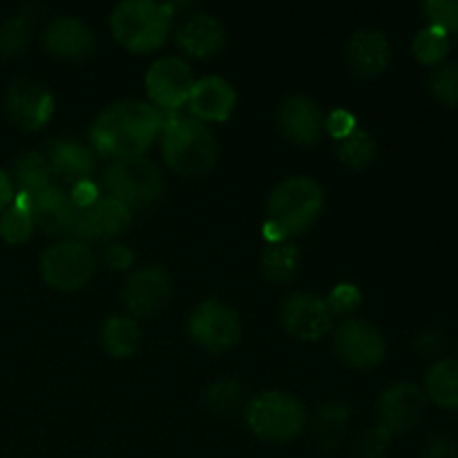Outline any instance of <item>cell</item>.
<instances>
[{"instance_id": "6da1fadb", "label": "cell", "mask_w": 458, "mask_h": 458, "mask_svg": "<svg viewBox=\"0 0 458 458\" xmlns=\"http://www.w3.org/2000/svg\"><path fill=\"white\" fill-rule=\"evenodd\" d=\"M164 114L143 101H121L106 107L89 128L94 150L110 159H137L164 130Z\"/></svg>"}, {"instance_id": "7a4b0ae2", "label": "cell", "mask_w": 458, "mask_h": 458, "mask_svg": "<svg viewBox=\"0 0 458 458\" xmlns=\"http://www.w3.org/2000/svg\"><path fill=\"white\" fill-rule=\"evenodd\" d=\"M325 208V192L311 177H291L277 183L267 204L262 233L271 244L302 235L313 226Z\"/></svg>"}, {"instance_id": "3957f363", "label": "cell", "mask_w": 458, "mask_h": 458, "mask_svg": "<svg viewBox=\"0 0 458 458\" xmlns=\"http://www.w3.org/2000/svg\"><path fill=\"white\" fill-rule=\"evenodd\" d=\"M161 155L168 168L177 174L201 177L217 164V137L195 116H170L161 130Z\"/></svg>"}, {"instance_id": "277c9868", "label": "cell", "mask_w": 458, "mask_h": 458, "mask_svg": "<svg viewBox=\"0 0 458 458\" xmlns=\"http://www.w3.org/2000/svg\"><path fill=\"white\" fill-rule=\"evenodd\" d=\"M173 13L174 4L170 3L125 0L116 4L110 16L112 36L130 52H155L168 40Z\"/></svg>"}, {"instance_id": "5b68a950", "label": "cell", "mask_w": 458, "mask_h": 458, "mask_svg": "<svg viewBox=\"0 0 458 458\" xmlns=\"http://www.w3.org/2000/svg\"><path fill=\"white\" fill-rule=\"evenodd\" d=\"M246 423L264 443H291L309 423L307 410L298 398L284 392L258 394L246 405Z\"/></svg>"}, {"instance_id": "8992f818", "label": "cell", "mask_w": 458, "mask_h": 458, "mask_svg": "<svg viewBox=\"0 0 458 458\" xmlns=\"http://www.w3.org/2000/svg\"><path fill=\"white\" fill-rule=\"evenodd\" d=\"M103 188L130 210L148 208L164 192V174L146 157L112 161L103 173Z\"/></svg>"}, {"instance_id": "52a82bcc", "label": "cell", "mask_w": 458, "mask_h": 458, "mask_svg": "<svg viewBox=\"0 0 458 458\" xmlns=\"http://www.w3.org/2000/svg\"><path fill=\"white\" fill-rule=\"evenodd\" d=\"M97 258L85 242L63 240L49 246L40 258V276L56 291H79L89 282Z\"/></svg>"}, {"instance_id": "ba28073f", "label": "cell", "mask_w": 458, "mask_h": 458, "mask_svg": "<svg viewBox=\"0 0 458 458\" xmlns=\"http://www.w3.org/2000/svg\"><path fill=\"white\" fill-rule=\"evenodd\" d=\"M188 331L206 352L222 353L240 343L242 320L231 304L222 300H204L188 318Z\"/></svg>"}, {"instance_id": "9c48e42d", "label": "cell", "mask_w": 458, "mask_h": 458, "mask_svg": "<svg viewBox=\"0 0 458 458\" xmlns=\"http://www.w3.org/2000/svg\"><path fill=\"white\" fill-rule=\"evenodd\" d=\"M334 349L340 360L356 369L378 367L387 356V340L371 322L347 318L335 327Z\"/></svg>"}, {"instance_id": "30bf717a", "label": "cell", "mask_w": 458, "mask_h": 458, "mask_svg": "<svg viewBox=\"0 0 458 458\" xmlns=\"http://www.w3.org/2000/svg\"><path fill=\"white\" fill-rule=\"evenodd\" d=\"M192 88H195V74L191 65L179 56L159 58L152 63L146 74L148 97L159 112H174L188 106Z\"/></svg>"}, {"instance_id": "8fae6325", "label": "cell", "mask_w": 458, "mask_h": 458, "mask_svg": "<svg viewBox=\"0 0 458 458\" xmlns=\"http://www.w3.org/2000/svg\"><path fill=\"white\" fill-rule=\"evenodd\" d=\"M40 152L47 161L54 183L65 188L67 192L79 183L92 182L97 155L85 143L76 139H52V141H45Z\"/></svg>"}, {"instance_id": "7c38bea8", "label": "cell", "mask_w": 458, "mask_h": 458, "mask_svg": "<svg viewBox=\"0 0 458 458\" xmlns=\"http://www.w3.org/2000/svg\"><path fill=\"white\" fill-rule=\"evenodd\" d=\"M4 112L18 128L34 132L45 128L54 116V97L43 83L21 76L9 85Z\"/></svg>"}, {"instance_id": "4fadbf2b", "label": "cell", "mask_w": 458, "mask_h": 458, "mask_svg": "<svg viewBox=\"0 0 458 458\" xmlns=\"http://www.w3.org/2000/svg\"><path fill=\"white\" fill-rule=\"evenodd\" d=\"M280 322L291 338L302 340V343H316L331 331L334 313L318 295L293 293L282 302Z\"/></svg>"}, {"instance_id": "5bb4252c", "label": "cell", "mask_w": 458, "mask_h": 458, "mask_svg": "<svg viewBox=\"0 0 458 458\" xmlns=\"http://www.w3.org/2000/svg\"><path fill=\"white\" fill-rule=\"evenodd\" d=\"M132 222V210L114 197H101L79 210L70 240L110 242L119 237Z\"/></svg>"}, {"instance_id": "9a60e30c", "label": "cell", "mask_w": 458, "mask_h": 458, "mask_svg": "<svg viewBox=\"0 0 458 458\" xmlns=\"http://www.w3.org/2000/svg\"><path fill=\"white\" fill-rule=\"evenodd\" d=\"M173 282L164 267H143L125 280L121 300L132 318H150L168 304Z\"/></svg>"}, {"instance_id": "2e32d148", "label": "cell", "mask_w": 458, "mask_h": 458, "mask_svg": "<svg viewBox=\"0 0 458 458\" xmlns=\"http://www.w3.org/2000/svg\"><path fill=\"white\" fill-rule=\"evenodd\" d=\"M18 199L25 201L30 208L34 224L43 228L47 235H70L74 231L76 217H79V206L72 199L70 192L61 186H49L45 191L34 192V195H16Z\"/></svg>"}, {"instance_id": "e0dca14e", "label": "cell", "mask_w": 458, "mask_h": 458, "mask_svg": "<svg viewBox=\"0 0 458 458\" xmlns=\"http://www.w3.org/2000/svg\"><path fill=\"white\" fill-rule=\"evenodd\" d=\"M428 405V396L414 383H396L380 396L378 419L392 434H405L420 423Z\"/></svg>"}, {"instance_id": "ac0fdd59", "label": "cell", "mask_w": 458, "mask_h": 458, "mask_svg": "<svg viewBox=\"0 0 458 458\" xmlns=\"http://www.w3.org/2000/svg\"><path fill=\"white\" fill-rule=\"evenodd\" d=\"M43 45L52 56L63 61H85L97 54V36L74 16L54 18L45 27Z\"/></svg>"}, {"instance_id": "d6986e66", "label": "cell", "mask_w": 458, "mask_h": 458, "mask_svg": "<svg viewBox=\"0 0 458 458\" xmlns=\"http://www.w3.org/2000/svg\"><path fill=\"white\" fill-rule=\"evenodd\" d=\"M277 123L282 134L298 146H316L325 132V114L320 106L302 94H293L282 101Z\"/></svg>"}, {"instance_id": "ffe728a7", "label": "cell", "mask_w": 458, "mask_h": 458, "mask_svg": "<svg viewBox=\"0 0 458 458\" xmlns=\"http://www.w3.org/2000/svg\"><path fill=\"white\" fill-rule=\"evenodd\" d=\"M237 106V94L233 85L222 76H204L195 81L191 98H188V110L191 116L199 121H213L222 123L233 114Z\"/></svg>"}, {"instance_id": "44dd1931", "label": "cell", "mask_w": 458, "mask_h": 458, "mask_svg": "<svg viewBox=\"0 0 458 458\" xmlns=\"http://www.w3.org/2000/svg\"><path fill=\"white\" fill-rule=\"evenodd\" d=\"M174 43L192 58L215 56L226 45L224 25L210 13H192L174 30Z\"/></svg>"}, {"instance_id": "7402d4cb", "label": "cell", "mask_w": 458, "mask_h": 458, "mask_svg": "<svg viewBox=\"0 0 458 458\" xmlns=\"http://www.w3.org/2000/svg\"><path fill=\"white\" fill-rule=\"evenodd\" d=\"M389 40L378 30H360L352 36L347 47V61L353 74L360 79H376L389 65Z\"/></svg>"}, {"instance_id": "603a6c76", "label": "cell", "mask_w": 458, "mask_h": 458, "mask_svg": "<svg viewBox=\"0 0 458 458\" xmlns=\"http://www.w3.org/2000/svg\"><path fill=\"white\" fill-rule=\"evenodd\" d=\"M101 343L107 356L125 360V358H132L137 353L139 344H141V329H139L134 318L112 316L103 325Z\"/></svg>"}, {"instance_id": "cb8c5ba5", "label": "cell", "mask_w": 458, "mask_h": 458, "mask_svg": "<svg viewBox=\"0 0 458 458\" xmlns=\"http://www.w3.org/2000/svg\"><path fill=\"white\" fill-rule=\"evenodd\" d=\"M349 428V407L344 403H327L320 410L316 411L311 420V432L313 441L322 447L329 450L343 441L344 432Z\"/></svg>"}, {"instance_id": "d4e9b609", "label": "cell", "mask_w": 458, "mask_h": 458, "mask_svg": "<svg viewBox=\"0 0 458 458\" xmlns=\"http://www.w3.org/2000/svg\"><path fill=\"white\" fill-rule=\"evenodd\" d=\"M13 182L18 186V195H34V192L45 191L49 186H56L49 173V165L45 161L43 152L34 150L27 155L18 157L13 161Z\"/></svg>"}, {"instance_id": "484cf974", "label": "cell", "mask_w": 458, "mask_h": 458, "mask_svg": "<svg viewBox=\"0 0 458 458\" xmlns=\"http://www.w3.org/2000/svg\"><path fill=\"white\" fill-rule=\"evenodd\" d=\"M428 396L445 410H458V360L445 358L434 362L425 378Z\"/></svg>"}, {"instance_id": "4316f807", "label": "cell", "mask_w": 458, "mask_h": 458, "mask_svg": "<svg viewBox=\"0 0 458 458\" xmlns=\"http://www.w3.org/2000/svg\"><path fill=\"white\" fill-rule=\"evenodd\" d=\"M300 250L289 242L268 244L262 253V271L273 282H291L298 273Z\"/></svg>"}, {"instance_id": "83f0119b", "label": "cell", "mask_w": 458, "mask_h": 458, "mask_svg": "<svg viewBox=\"0 0 458 458\" xmlns=\"http://www.w3.org/2000/svg\"><path fill=\"white\" fill-rule=\"evenodd\" d=\"M335 155L344 165L353 170H362L376 159V143L367 130L356 128L349 137L340 139Z\"/></svg>"}, {"instance_id": "f1b7e54d", "label": "cell", "mask_w": 458, "mask_h": 458, "mask_svg": "<svg viewBox=\"0 0 458 458\" xmlns=\"http://www.w3.org/2000/svg\"><path fill=\"white\" fill-rule=\"evenodd\" d=\"M31 18L27 13H18V16L7 18L0 25V58H16L25 54V49L31 43Z\"/></svg>"}, {"instance_id": "f546056e", "label": "cell", "mask_w": 458, "mask_h": 458, "mask_svg": "<svg viewBox=\"0 0 458 458\" xmlns=\"http://www.w3.org/2000/svg\"><path fill=\"white\" fill-rule=\"evenodd\" d=\"M34 217L22 199H13V204L7 210L0 213V237L7 244H25L34 233Z\"/></svg>"}, {"instance_id": "4dcf8cb0", "label": "cell", "mask_w": 458, "mask_h": 458, "mask_svg": "<svg viewBox=\"0 0 458 458\" xmlns=\"http://www.w3.org/2000/svg\"><path fill=\"white\" fill-rule=\"evenodd\" d=\"M450 34L443 31L441 27L428 25L414 36V49L416 58H419L423 65H438V63L445 61V56L450 54Z\"/></svg>"}, {"instance_id": "1f68e13d", "label": "cell", "mask_w": 458, "mask_h": 458, "mask_svg": "<svg viewBox=\"0 0 458 458\" xmlns=\"http://www.w3.org/2000/svg\"><path fill=\"white\" fill-rule=\"evenodd\" d=\"M242 385L235 378H219L204 392V407L213 414H233L242 405Z\"/></svg>"}, {"instance_id": "d6a6232c", "label": "cell", "mask_w": 458, "mask_h": 458, "mask_svg": "<svg viewBox=\"0 0 458 458\" xmlns=\"http://www.w3.org/2000/svg\"><path fill=\"white\" fill-rule=\"evenodd\" d=\"M429 89L447 107H458V63H445L429 76Z\"/></svg>"}, {"instance_id": "836d02e7", "label": "cell", "mask_w": 458, "mask_h": 458, "mask_svg": "<svg viewBox=\"0 0 458 458\" xmlns=\"http://www.w3.org/2000/svg\"><path fill=\"white\" fill-rule=\"evenodd\" d=\"M394 434L385 429L383 425H376L374 429H367L356 443V456L358 458H385L392 445Z\"/></svg>"}, {"instance_id": "e575fe53", "label": "cell", "mask_w": 458, "mask_h": 458, "mask_svg": "<svg viewBox=\"0 0 458 458\" xmlns=\"http://www.w3.org/2000/svg\"><path fill=\"white\" fill-rule=\"evenodd\" d=\"M423 12L428 13L429 25L441 27L447 34L458 31V0H428Z\"/></svg>"}, {"instance_id": "d590c367", "label": "cell", "mask_w": 458, "mask_h": 458, "mask_svg": "<svg viewBox=\"0 0 458 458\" xmlns=\"http://www.w3.org/2000/svg\"><path fill=\"white\" fill-rule=\"evenodd\" d=\"M325 302L331 313H352L362 304V293L356 284L343 282V284H338L331 291Z\"/></svg>"}, {"instance_id": "8d00e7d4", "label": "cell", "mask_w": 458, "mask_h": 458, "mask_svg": "<svg viewBox=\"0 0 458 458\" xmlns=\"http://www.w3.org/2000/svg\"><path fill=\"white\" fill-rule=\"evenodd\" d=\"M325 130L335 139V141H340V139L349 137V134L356 130V116L347 110L331 112L325 119Z\"/></svg>"}, {"instance_id": "74e56055", "label": "cell", "mask_w": 458, "mask_h": 458, "mask_svg": "<svg viewBox=\"0 0 458 458\" xmlns=\"http://www.w3.org/2000/svg\"><path fill=\"white\" fill-rule=\"evenodd\" d=\"M103 262L112 268V271H125V268L132 267L134 253L130 246L125 244H110L103 253Z\"/></svg>"}, {"instance_id": "f35d334b", "label": "cell", "mask_w": 458, "mask_h": 458, "mask_svg": "<svg viewBox=\"0 0 458 458\" xmlns=\"http://www.w3.org/2000/svg\"><path fill=\"white\" fill-rule=\"evenodd\" d=\"M423 458H458V445L445 434H437L425 445Z\"/></svg>"}, {"instance_id": "ab89813d", "label": "cell", "mask_w": 458, "mask_h": 458, "mask_svg": "<svg viewBox=\"0 0 458 458\" xmlns=\"http://www.w3.org/2000/svg\"><path fill=\"white\" fill-rule=\"evenodd\" d=\"M416 347L423 353H441L445 349V338L438 331H428V334L416 338Z\"/></svg>"}, {"instance_id": "60d3db41", "label": "cell", "mask_w": 458, "mask_h": 458, "mask_svg": "<svg viewBox=\"0 0 458 458\" xmlns=\"http://www.w3.org/2000/svg\"><path fill=\"white\" fill-rule=\"evenodd\" d=\"M13 199H16V192H13L12 177H9V174L0 168V213H3V210H7L9 206L13 204Z\"/></svg>"}]
</instances>
